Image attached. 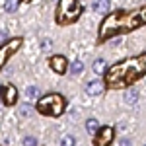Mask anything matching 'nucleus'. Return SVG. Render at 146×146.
I'll list each match as a JSON object with an SVG mask.
<instances>
[{
    "mask_svg": "<svg viewBox=\"0 0 146 146\" xmlns=\"http://www.w3.org/2000/svg\"><path fill=\"white\" fill-rule=\"evenodd\" d=\"M142 74H146V53L136 58H129L121 64H115L107 72V80L111 86H127L131 82L138 80Z\"/></svg>",
    "mask_w": 146,
    "mask_h": 146,
    "instance_id": "1",
    "label": "nucleus"
},
{
    "mask_svg": "<svg viewBox=\"0 0 146 146\" xmlns=\"http://www.w3.org/2000/svg\"><path fill=\"white\" fill-rule=\"evenodd\" d=\"M31 113H33V109H31V105H27V103H23L22 107H20V115H22V117H29Z\"/></svg>",
    "mask_w": 146,
    "mask_h": 146,
    "instance_id": "17",
    "label": "nucleus"
},
{
    "mask_svg": "<svg viewBox=\"0 0 146 146\" xmlns=\"http://www.w3.org/2000/svg\"><path fill=\"white\" fill-rule=\"evenodd\" d=\"M121 146H133V142H131L129 138H123V140H121Z\"/></svg>",
    "mask_w": 146,
    "mask_h": 146,
    "instance_id": "21",
    "label": "nucleus"
},
{
    "mask_svg": "<svg viewBox=\"0 0 146 146\" xmlns=\"http://www.w3.org/2000/svg\"><path fill=\"white\" fill-rule=\"evenodd\" d=\"M82 70H84V64H82L80 60H76V62L70 64V72H72V74H80Z\"/></svg>",
    "mask_w": 146,
    "mask_h": 146,
    "instance_id": "16",
    "label": "nucleus"
},
{
    "mask_svg": "<svg viewBox=\"0 0 146 146\" xmlns=\"http://www.w3.org/2000/svg\"><path fill=\"white\" fill-rule=\"evenodd\" d=\"M92 68H94V72H96V74H105L107 64H105V60H103V58H96V60H94V64H92Z\"/></svg>",
    "mask_w": 146,
    "mask_h": 146,
    "instance_id": "11",
    "label": "nucleus"
},
{
    "mask_svg": "<svg viewBox=\"0 0 146 146\" xmlns=\"http://www.w3.org/2000/svg\"><path fill=\"white\" fill-rule=\"evenodd\" d=\"M20 45H22V39H12V41H8V43H4V45L0 47V68L4 66V62L8 60V56H10L12 53L18 51Z\"/></svg>",
    "mask_w": 146,
    "mask_h": 146,
    "instance_id": "5",
    "label": "nucleus"
},
{
    "mask_svg": "<svg viewBox=\"0 0 146 146\" xmlns=\"http://www.w3.org/2000/svg\"><path fill=\"white\" fill-rule=\"evenodd\" d=\"M80 12H82V6L78 4V0H60L56 20L60 23H68L72 20H76L80 16Z\"/></svg>",
    "mask_w": 146,
    "mask_h": 146,
    "instance_id": "4",
    "label": "nucleus"
},
{
    "mask_svg": "<svg viewBox=\"0 0 146 146\" xmlns=\"http://www.w3.org/2000/svg\"><path fill=\"white\" fill-rule=\"evenodd\" d=\"M0 90L4 92V101H6L8 105H12V103L16 101L18 92H16V88H14V86H6V88H0Z\"/></svg>",
    "mask_w": 146,
    "mask_h": 146,
    "instance_id": "9",
    "label": "nucleus"
},
{
    "mask_svg": "<svg viewBox=\"0 0 146 146\" xmlns=\"http://www.w3.org/2000/svg\"><path fill=\"white\" fill-rule=\"evenodd\" d=\"M51 68L55 70V72H58V74H64L66 72V58L60 55H56L51 58Z\"/></svg>",
    "mask_w": 146,
    "mask_h": 146,
    "instance_id": "7",
    "label": "nucleus"
},
{
    "mask_svg": "<svg viewBox=\"0 0 146 146\" xmlns=\"http://www.w3.org/2000/svg\"><path fill=\"white\" fill-rule=\"evenodd\" d=\"M18 8V0H6V4H4V10L8 12V14H12V12Z\"/></svg>",
    "mask_w": 146,
    "mask_h": 146,
    "instance_id": "15",
    "label": "nucleus"
},
{
    "mask_svg": "<svg viewBox=\"0 0 146 146\" xmlns=\"http://www.w3.org/2000/svg\"><path fill=\"white\" fill-rule=\"evenodd\" d=\"M103 90H105V84L101 80H92V82H88V86H86V92L90 96H100V94H103Z\"/></svg>",
    "mask_w": 146,
    "mask_h": 146,
    "instance_id": "8",
    "label": "nucleus"
},
{
    "mask_svg": "<svg viewBox=\"0 0 146 146\" xmlns=\"http://www.w3.org/2000/svg\"><path fill=\"white\" fill-rule=\"evenodd\" d=\"M146 23V10H138V12H131V14H123V12H115L111 14L105 22L101 23V39L109 37V35L117 33V31H131L136 29L138 25Z\"/></svg>",
    "mask_w": 146,
    "mask_h": 146,
    "instance_id": "2",
    "label": "nucleus"
},
{
    "mask_svg": "<svg viewBox=\"0 0 146 146\" xmlns=\"http://www.w3.org/2000/svg\"><path fill=\"white\" fill-rule=\"evenodd\" d=\"M25 98L29 101L37 100V98H39V88H37V86H29V88L25 90Z\"/></svg>",
    "mask_w": 146,
    "mask_h": 146,
    "instance_id": "13",
    "label": "nucleus"
},
{
    "mask_svg": "<svg viewBox=\"0 0 146 146\" xmlns=\"http://www.w3.org/2000/svg\"><path fill=\"white\" fill-rule=\"evenodd\" d=\"M37 109L43 113V115L58 117L60 113L64 111V98H62V96H58V94H49V96H45V98H41V100H39Z\"/></svg>",
    "mask_w": 146,
    "mask_h": 146,
    "instance_id": "3",
    "label": "nucleus"
},
{
    "mask_svg": "<svg viewBox=\"0 0 146 146\" xmlns=\"http://www.w3.org/2000/svg\"><path fill=\"white\" fill-rule=\"evenodd\" d=\"M22 144H23V146H37L39 142H37V138H35V136H25Z\"/></svg>",
    "mask_w": 146,
    "mask_h": 146,
    "instance_id": "19",
    "label": "nucleus"
},
{
    "mask_svg": "<svg viewBox=\"0 0 146 146\" xmlns=\"http://www.w3.org/2000/svg\"><path fill=\"white\" fill-rule=\"evenodd\" d=\"M138 92L136 90H129L127 94H125V103H129V105H135L136 101H138Z\"/></svg>",
    "mask_w": 146,
    "mask_h": 146,
    "instance_id": "12",
    "label": "nucleus"
},
{
    "mask_svg": "<svg viewBox=\"0 0 146 146\" xmlns=\"http://www.w3.org/2000/svg\"><path fill=\"white\" fill-rule=\"evenodd\" d=\"M111 140H113V129L111 127H105L96 136V146H109Z\"/></svg>",
    "mask_w": 146,
    "mask_h": 146,
    "instance_id": "6",
    "label": "nucleus"
},
{
    "mask_svg": "<svg viewBox=\"0 0 146 146\" xmlns=\"http://www.w3.org/2000/svg\"><path fill=\"white\" fill-rule=\"evenodd\" d=\"M92 10L98 14H105L109 10V0H92Z\"/></svg>",
    "mask_w": 146,
    "mask_h": 146,
    "instance_id": "10",
    "label": "nucleus"
},
{
    "mask_svg": "<svg viewBox=\"0 0 146 146\" xmlns=\"http://www.w3.org/2000/svg\"><path fill=\"white\" fill-rule=\"evenodd\" d=\"M74 144H76V140H74V136H70V135L62 136V140H60V146H74Z\"/></svg>",
    "mask_w": 146,
    "mask_h": 146,
    "instance_id": "18",
    "label": "nucleus"
},
{
    "mask_svg": "<svg viewBox=\"0 0 146 146\" xmlns=\"http://www.w3.org/2000/svg\"><path fill=\"white\" fill-rule=\"evenodd\" d=\"M98 129H100V123H98L96 119H88V121H86V131H88L90 135L98 133Z\"/></svg>",
    "mask_w": 146,
    "mask_h": 146,
    "instance_id": "14",
    "label": "nucleus"
},
{
    "mask_svg": "<svg viewBox=\"0 0 146 146\" xmlns=\"http://www.w3.org/2000/svg\"><path fill=\"white\" fill-rule=\"evenodd\" d=\"M41 47H43V51H49L51 49V39H43L41 41Z\"/></svg>",
    "mask_w": 146,
    "mask_h": 146,
    "instance_id": "20",
    "label": "nucleus"
}]
</instances>
